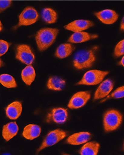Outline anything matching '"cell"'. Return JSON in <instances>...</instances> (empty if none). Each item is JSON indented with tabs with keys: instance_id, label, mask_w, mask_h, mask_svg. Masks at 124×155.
I'll list each match as a JSON object with an SVG mask.
<instances>
[{
	"instance_id": "6da1fadb",
	"label": "cell",
	"mask_w": 124,
	"mask_h": 155,
	"mask_svg": "<svg viewBox=\"0 0 124 155\" xmlns=\"http://www.w3.org/2000/svg\"><path fill=\"white\" fill-rule=\"evenodd\" d=\"M59 29L44 28L40 29L35 36L37 48L40 51H44L54 43L59 33Z\"/></svg>"
},
{
	"instance_id": "7a4b0ae2",
	"label": "cell",
	"mask_w": 124,
	"mask_h": 155,
	"mask_svg": "<svg viewBox=\"0 0 124 155\" xmlns=\"http://www.w3.org/2000/svg\"><path fill=\"white\" fill-rule=\"evenodd\" d=\"M95 61V55L92 50H83L74 55L73 63L76 69L83 70L91 67Z\"/></svg>"
},
{
	"instance_id": "3957f363",
	"label": "cell",
	"mask_w": 124,
	"mask_h": 155,
	"mask_svg": "<svg viewBox=\"0 0 124 155\" xmlns=\"http://www.w3.org/2000/svg\"><path fill=\"white\" fill-rule=\"evenodd\" d=\"M122 121V116L119 111L110 110L106 112L103 116L104 130L109 132L117 129Z\"/></svg>"
},
{
	"instance_id": "277c9868",
	"label": "cell",
	"mask_w": 124,
	"mask_h": 155,
	"mask_svg": "<svg viewBox=\"0 0 124 155\" xmlns=\"http://www.w3.org/2000/svg\"><path fill=\"white\" fill-rule=\"evenodd\" d=\"M108 71H102L99 70H90L83 75L81 81L76 85H95L103 81L104 78L108 74Z\"/></svg>"
},
{
	"instance_id": "5b68a950",
	"label": "cell",
	"mask_w": 124,
	"mask_h": 155,
	"mask_svg": "<svg viewBox=\"0 0 124 155\" xmlns=\"http://www.w3.org/2000/svg\"><path fill=\"white\" fill-rule=\"evenodd\" d=\"M38 13L35 8L31 6L26 7L19 15V23L14 28L33 25L38 20Z\"/></svg>"
},
{
	"instance_id": "8992f818",
	"label": "cell",
	"mask_w": 124,
	"mask_h": 155,
	"mask_svg": "<svg viewBox=\"0 0 124 155\" xmlns=\"http://www.w3.org/2000/svg\"><path fill=\"white\" fill-rule=\"evenodd\" d=\"M66 137V132L61 129H58L51 131L44 139L41 146L37 150V153H38L46 147H50L57 144Z\"/></svg>"
},
{
	"instance_id": "52a82bcc",
	"label": "cell",
	"mask_w": 124,
	"mask_h": 155,
	"mask_svg": "<svg viewBox=\"0 0 124 155\" xmlns=\"http://www.w3.org/2000/svg\"><path fill=\"white\" fill-rule=\"evenodd\" d=\"M34 55L31 47L27 45L21 44L17 46L16 59L27 65H31L34 61Z\"/></svg>"
},
{
	"instance_id": "ba28073f",
	"label": "cell",
	"mask_w": 124,
	"mask_h": 155,
	"mask_svg": "<svg viewBox=\"0 0 124 155\" xmlns=\"http://www.w3.org/2000/svg\"><path fill=\"white\" fill-rule=\"evenodd\" d=\"M91 94L89 91H79L74 94L68 104L70 109H77L84 106L90 99Z\"/></svg>"
},
{
	"instance_id": "9c48e42d",
	"label": "cell",
	"mask_w": 124,
	"mask_h": 155,
	"mask_svg": "<svg viewBox=\"0 0 124 155\" xmlns=\"http://www.w3.org/2000/svg\"><path fill=\"white\" fill-rule=\"evenodd\" d=\"M96 17L105 25H112L119 19V14L111 9H105L94 13Z\"/></svg>"
},
{
	"instance_id": "30bf717a",
	"label": "cell",
	"mask_w": 124,
	"mask_h": 155,
	"mask_svg": "<svg viewBox=\"0 0 124 155\" xmlns=\"http://www.w3.org/2000/svg\"><path fill=\"white\" fill-rule=\"evenodd\" d=\"M68 111L63 108H55L53 109L47 117V122L53 121L57 124H63L67 121Z\"/></svg>"
},
{
	"instance_id": "8fae6325",
	"label": "cell",
	"mask_w": 124,
	"mask_h": 155,
	"mask_svg": "<svg viewBox=\"0 0 124 155\" xmlns=\"http://www.w3.org/2000/svg\"><path fill=\"white\" fill-rule=\"evenodd\" d=\"M94 25V23L91 21L85 19H79L73 21L69 24L66 25L64 26V28L72 32H76L85 31Z\"/></svg>"
},
{
	"instance_id": "7c38bea8",
	"label": "cell",
	"mask_w": 124,
	"mask_h": 155,
	"mask_svg": "<svg viewBox=\"0 0 124 155\" xmlns=\"http://www.w3.org/2000/svg\"><path fill=\"white\" fill-rule=\"evenodd\" d=\"M113 89V83L111 79H107L102 82L96 90L94 101H96L107 97Z\"/></svg>"
},
{
	"instance_id": "4fadbf2b",
	"label": "cell",
	"mask_w": 124,
	"mask_h": 155,
	"mask_svg": "<svg viewBox=\"0 0 124 155\" xmlns=\"http://www.w3.org/2000/svg\"><path fill=\"white\" fill-rule=\"evenodd\" d=\"M98 36L95 34H90L86 32H76L73 33L68 40V42L72 44H79L97 38Z\"/></svg>"
},
{
	"instance_id": "5bb4252c",
	"label": "cell",
	"mask_w": 124,
	"mask_h": 155,
	"mask_svg": "<svg viewBox=\"0 0 124 155\" xmlns=\"http://www.w3.org/2000/svg\"><path fill=\"white\" fill-rule=\"evenodd\" d=\"M91 138L90 133L83 131L71 135L67 139L66 142L71 145H80L86 143Z\"/></svg>"
},
{
	"instance_id": "9a60e30c",
	"label": "cell",
	"mask_w": 124,
	"mask_h": 155,
	"mask_svg": "<svg viewBox=\"0 0 124 155\" xmlns=\"http://www.w3.org/2000/svg\"><path fill=\"white\" fill-rule=\"evenodd\" d=\"M22 112V105L18 101L12 102L6 108V116L11 120H16L21 116Z\"/></svg>"
},
{
	"instance_id": "2e32d148",
	"label": "cell",
	"mask_w": 124,
	"mask_h": 155,
	"mask_svg": "<svg viewBox=\"0 0 124 155\" xmlns=\"http://www.w3.org/2000/svg\"><path fill=\"white\" fill-rule=\"evenodd\" d=\"M19 127L16 122H11L5 125L2 129V137L6 141H8L17 135Z\"/></svg>"
},
{
	"instance_id": "e0dca14e",
	"label": "cell",
	"mask_w": 124,
	"mask_h": 155,
	"mask_svg": "<svg viewBox=\"0 0 124 155\" xmlns=\"http://www.w3.org/2000/svg\"><path fill=\"white\" fill-rule=\"evenodd\" d=\"M41 132L40 127L34 124H29L25 127L23 131V136L28 140H33L40 136Z\"/></svg>"
},
{
	"instance_id": "ac0fdd59",
	"label": "cell",
	"mask_w": 124,
	"mask_h": 155,
	"mask_svg": "<svg viewBox=\"0 0 124 155\" xmlns=\"http://www.w3.org/2000/svg\"><path fill=\"white\" fill-rule=\"evenodd\" d=\"M74 50V47L70 44H63L56 50L55 56L59 59H63L70 55Z\"/></svg>"
},
{
	"instance_id": "d6986e66",
	"label": "cell",
	"mask_w": 124,
	"mask_h": 155,
	"mask_svg": "<svg viewBox=\"0 0 124 155\" xmlns=\"http://www.w3.org/2000/svg\"><path fill=\"white\" fill-rule=\"evenodd\" d=\"M100 145L96 142H90L85 143L80 151L81 155H96L99 152Z\"/></svg>"
},
{
	"instance_id": "ffe728a7",
	"label": "cell",
	"mask_w": 124,
	"mask_h": 155,
	"mask_svg": "<svg viewBox=\"0 0 124 155\" xmlns=\"http://www.w3.org/2000/svg\"><path fill=\"white\" fill-rule=\"evenodd\" d=\"M36 78V72L33 67L27 65L21 71V78L25 84L30 86Z\"/></svg>"
},
{
	"instance_id": "44dd1931",
	"label": "cell",
	"mask_w": 124,
	"mask_h": 155,
	"mask_svg": "<svg viewBox=\"0 0 124 155\" xmlns=\"http://www.w3.org/2000/svg\"><path fill=\"white\" fill-rule=\"evenodd\" d=\"M41 18L42 20L47 24H54L57 21L58 14L54 9L46 8L42 10Z\"/></svg>"
},
{
	"instance_id": "7402d4cb",
	"label": "cell",
	"mask_w": 124,
	"mask_h": 155,
	"mask_svg": "<svg viewBox=\"0 0 124 155\" xmlns=\"http://www.w3.org/2000/svg\"><path fill=\"white\" fill-rule=\"evenodd\" d=\"M66 82L60 78L51 77L50 78L47 83V87L50 90L60 91L65 86Z\"/></svg>"
},
{
	"instance_id": "603a6c76",
	"label": "cell",
	"mask_w": 124,
	"mask_h": 155,
	"mask_svg": "<svg viewBox=\"0 0 124 155\" xmlns=\"http://www.w3.org/2000/svg\"><path fill=\"white\" fill-rule=\"evenodd\" d=\"M0 83L7 88H15L17 86L14 78L8 74H2L0 75Z\"/></svg>"
},
{
	"instance_id": "cb8c5ba5",
	"label": "cell",
	"mask_w": 124,
	"mask_h": 155,
	"mask_svg": "<svg viewBox=\"0 0 124 155\" xmlns=\"http://www.w3.org/2000/svg\"><path fill=\"white\" fill-rule=\"evenodd\" d=\"M124 54V40L120 41L117 45L114 50V55L116 58H119Z\"/></svg>"
},
{
	"instance_id": "d4e9b609",
	"label": "cell",
	"mask_w": 124,
	"mask_h": 155,
	"mask_svg": "<svg viewBox=\"0 0 124 155\" xmlns=\"http://www.w3.org/2000/svg\"><path fill=\"white\" fill-rule=\"evenodd\" d=\"M124 97V86H121L117 88L115 91L111 94V97L115 99H120Z\"/></svg>"
},
{
	"instance_id": "484cf974",
	"label": "cell",
	"mask_w": 124,
	"mask_h": 155,
	"mask_svg": "<svg viewBox=\"0 0 124 155\" xmlns=\"http://www.w3.org/2000/svg\"><path fill=\"white\" fill-rule=\"evenodd\" d=\"M10 45L7 41L0 40V57L4 55L8 51Z\"/></svg>"
},
{
	"instance_id": "4316f807",
	"label": "cell",
	"mask_w": 124,
	"mask_h": 155,
	"mask_svg": "<svg viewBox=\"0 0 124 155\" xmlns=\"http://www.w3.org/2000/svg\"><path fill=\"white\" fill-rule=\"evenodd\" d=\"M12 4L11 1H0V13L4 12Z\"/></svg>"
},
{
	"instance_id": "83f0119b",
	"label": "cell",
	"mask_w": 124,
	"mask_h": 155,
	"mask_svg": "<svg viewBox=\"0 0 124 155\" xmlns=\"http://www.w3.org/2000/svg\"><path fill=\"white\" fill-rule=\"evenodd\" d=\"M120 29L122 31H124V18L122 19V21L121 22V25H120Z\"/></svg>"
},
{
	"instance_id": "f1b7e54d",
	"label": "cell",
	"mask_w": 124,
	"mask_h": 155,
	"mask_svg": "<svg viewBox=\"0 0 124 155\" xmlns=\"http://www.w3.org/2000/svg\"><path fill=\"white\" fill-rule=\"evenodd\" d=\"M119 65H122L123 67L124 66V57H122V59L121 60V61L119 63Z\"/></svg>"
},
{
	"instance_id": "f546056e",
	"label": "cell",
	"mask_w": 124,
	"mask_h": 155,
	"mask_svg": "<svg viewBox=\"0 0 124 155\" xmlns=\"http://www.w3.org/2000/svg\"><path fill=\"white\" fill-rule=\"evenodd\" d=\"M4 61H2L1 59H0V68L1 67H2V66H4Z\"/></svg>"
},
{
	"instance_id": "4dcf8cb0",
	"label": "cell",
	"mask_w": 124,
	"mask_h": 155,
	"mask_svg": "<svg viewBox=\"0 0 124 155\" xmlns=\"http://www.w3.org/2000/svg\"><path fill=\"white\" fill-rule=\"evenodd\" d=\"M2 29H3V25L1 23V21L0 20V32H1Z\"/></svg>"
}]
</instances>
